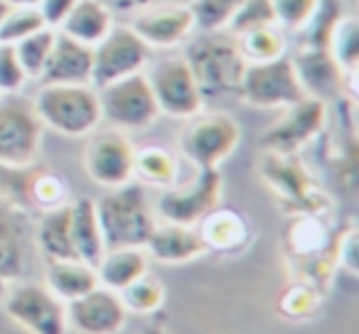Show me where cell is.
Returning a JSON list of instances; mask_svg holds the SVG:
<instances>
[{"instance_id":"cell-1","label":"cell","mask_w":359,"mask_h":334,"mask_svg":"<svg viewBox=\"0 0 359 334\" xmlns=\"http://www.w3.org/2000/svg\"><path fill=\"white\" fill-rule=\"evenodd\" d=\"M182 57L195 74L205 104L239 96L246 60L234 35H229L226 30L200 32L195 40H190Z\"/></svg>"},{"instance_id":"cell-2","label":"cell","mask_w":359,"mask_h":334,"mask_svg":"<svg viewBox=\"0 0 359 334\" xmlns=\"http://www.w3.org/2000/svg\"><path fill=\"white\" fill-rule=\"evenodd\" d=\"M339 239L332 234L320 214H298L285 234V251L295 268V280L305 283L315 293L330 290L334 268L339 265Z\"/></svg>"},{"instance_id":"cell-3","label":"cell","mask_w":359,"mask_h":334,"mask_svg":"<svg viewBox=\"0 0 359 334\" xmlns=\"http://www.w3.org/2000/svg\"><path fill=\"white\" fill-rule=\"evenodd\" d=\"M94 207L106 251L143 249L148 236L158 226L143 185L133 180L111 190L99 202H94Z\"/></svg>"},{"instance_id":"cell-4","label":"cell","mask_w":359,"mask_h":334,"mask_svg":"<svg viewBox=\"0 0 359 334\" xmlns=\"http://www.w3.org/2000/svg\"><path fill=\"white\" fill-rule=\"evenodd\" d=\"M32 109L45 128L69 138L89 135L101 123L99 94L91 84H42Z\"/></svg>"},{"instance_id":"cell-5","label":"cell","mask_w":359,"mask_h":334,"mask_svg":"<svg viewBox=\"0 0 359 334\" xmlns=\"http://www.w3.org/2000/svg\"><path fill=\"white\" fill-rule=\"evenodd\" d=\"M96 94H99L101 120H106L116 130H143L160 118L158 101L145 71L111 81L96 89Z\"/></svg>"},{"instance_id":"cell-6","label":"cell","mask_w":359,"mask_h":334,"mask_svg":"<svg viewBox=\"0 0 359 334\" xmlns=\"http://www.w3.org/2000/svg\"><path fill=\"white\" fill-rule=\"evenodd\" d=\"M305 89L290 57L249 62L239 84V99L256 109H288L305 99Z\"/></svg>"},{"instance_id":"cell-7","label":"cell","mask_w":359,"mask_h":334,"mask_svg":"<svg viewBox=\"0 0 359 334\" xmlns=\"http://www.w3.org/2000/svg\"><path fill=\"white\" fill-rule=\"evenodd\" d=\"M239 138L241 128L229 113H197L180 135V150L197 170H219V162L234 153Z\"/></svg>"},{"instance_id":"cell-8","label":"cell","mask_w":359,"mask_h":334,"mask_svg":"<svg viewBox=\"0 0 359 334\" xmlns=\"http://www.w3.org/2000/svg\"><path fill=\"white\" fill-rule=\"evenodd\" d=\"M261 175H264L269 190L276 195L278 204L288 211L298 214H320L325 209V195L315 187L303 165L295 160V155H278L266 153L261 162Z\"/></svg>"},{"instance_id":"cell-9","label":"cell","mask_w":359,"mask_h":334,"mask_svg":"<svg viewBox=\"0 0 359 334\" xmlns=\"http://www.w3.org/2000/svg\"><path fill=\"white\" fill-rule=\"evenodd\" d=\"M145 76L158 101L160 113H168L172 118H192L202 113L205 101L185 57H165L155 62L145 71Z\"/></svg>"},{"instance_id":"cell-10","label":"cell","mask_w":359,"mask_h":334,"mask_svg":"<svg viewBox=\"0 0 359 334\" xmlns=\"http://www.w3.org/2000/svg\"><path fill=\"white\" fill-rule=\"evenodd\" d=\"M91 50H94V62H91L94 89H101L123 76L138 74L148 67L150 60V47L128 25H114L109 35Z\"/></svg>"},{"instance_id":"cell-11","label":"cell","mask_w":359,"mask_h":334,"mask_svg":"<svg viewBox=\"0 0 359 334\" xmlns=\"http://www.w3.org/2000/svg\"><path fill=\"white\" fill-rule=\"evenodd\" d=\"M42 128L32 101L18 94L0 99V165H30L40 150Z\"/></svg>"},{"instance_id":"cell-12","label":"cell","mask_w":359,"mask_h":334,"mask_svg":"<svg viewBox=\"0 0 359 334\" xmlns=\"http://www.w3.org/2000/svg\"><path fill=\"white\" fill-rule=\"evenodd\" d=\"M325 123H327V104L305 96L303 101L283 109V116L259 138V148H264V153L295 155L315 135L323 133Z\"/></svg>"},{"instance_id":"cell-13","label":"cell","mask_w":359,"mask_h":334,"mask_svg":"<svg viewBox=\"0 0 359 334\" xmlns=\"http://www.w3.org/2000/svg\"><path fill=\"white\" fill-rule=\"evenodd\" d=\"M219 170H197V177L182 190H168L158 197V214L168 224L197 226L212 209L219 207L222 200Z\"/></svg>"},{"instance_id":"cell-14","label":"cell","mask_w":359,"mask_h":334,"mask_svg":"<svg viewBox=\"0 0 359 334\" xmlns=\"http://www.w3.org/2000/svg\"><path fill=\"white\" fill-rule=\"evenodd\" d=\"M6 312L30 334H67V309L60 298L35 283L8 290Z\"/></svg>"},{"instance_id":"cell-15","label":"cell","mask_w":359,"mask_h":334,"mask_svg":"<svg viewBox=\"0 0 359 334\" xmlns=\"http://www.w3.org/2000/svg\"><path fill=\"white\" fill-rule=\"evenodd\" d=\"M135 148L123 135V130H106L89 140L84 153V170L96 185L106 190L126 185L133 180Z\"/></svg>"},{"instance_id":"cell-16","label":"cell","mask_w":359,"mask_h":334,"mask_svg":"<svg viewBox=\"0 0 359 334\" xmlns=\"http://www.w3.org/2000/svg\"><path fill=\"white\" fill-rule=\"evenodd\" d=\"M128 27L153 50V47H163V50H172V47L182 45L190 40L195 32V18H192L190 8L182 3H168L163 6V0L150 8H143L135 15H130Z\"/></svg>"},{"instance_id":"cell-17","label":"cell","mask_w":359,"mask_h":334,"mask_svg":"<svg viewBox=\"0 0 359 334\" xmlns=\"http://www.w3.org/2000/svg\"><path fill=\"white\" fill-rule=\"evenodd\" d=\"M126 312L121 295L99 285L67 305V324L79 334H116L123 327Z\"/></svg>"},{"instance_id":"cell-18","label":"cell","mask_w":359,"mask_h":334,"mask_svg":"<svg viewBox=\"0 0 359 334\" xmlns=\"http://www.w3.org/2000/svg\"><path fill=\"white\" fill-rule=\"evenodd\" d=\"M94 50L57 30L50 60L42 69V84H91Z\"/></svg>"},{"instance_id":"cell-19","label":"cell","mask_w":359,"mask_h":334,"mask_svg":"<svg viewBox=\"0 0 359 334\" xmlns=\"http://www.w3.org/2000/svg\"><path fill=\"white\" fill-rule=\"evenodd\" d=\"M293 67L298 71V79L303 84L305 94L313 96V99L327 101L342 91L344 71L339 69V64L332 60L327 50L303 47L293 60Z\"/></svg>"},{"instance_id":"cell-20","label":"cell","mask_w":359,"mask_h":334,"mask_svg":"<svg viewBox=\"0 0 359 334\" xmlns=\"http://www.w3.org/2000/svg\"><path fill=\"white\" fill-rule=\"evenodd\" d=\"M143 249L150 258L168 265L190 263V260L207 253V246L197 226L168 224V221H165V226H155Z\"/></svg>"},{"instance_id":"cell-21","label":"cell","mask_w":359,"mask_h":334,"mask_svg":"<svg viewBox=\"0 0 359 334\" xmlns=\"http://www.w3.org/2000/svg\"><path fill=\"white\" fill-rule=\"evenodd\" d=\"M197 231L207 251H217V253H239L251 241V226L246 216L234 209H222V207L212 209L200 221Z\"/></svg>"},{"instance_id":"cell-22","label":"cell","mask_w":359,"mask_h":334,"mask_svg":"<svg viewBox=\"0 0 359 334\" xmlns=\"http://www.w3.org/2000/svg\"><path fill=\"white\" fill-rule=\"evenodd\" d=\"M69 236H72V249H74L76 260L96 268V263L104 256V239H101L99 221H96V207L94 200H76L72 204L69 216Z\"/></svg>"},{"instance_id":"cell-23","label":"cell","mask_w":359,"mask_h":334,"mask_svg":"<svg viewBox=\"0 0 359 334\" xmlns=\"http://www.w3.org/2000/svg\"><path fill=\"white\" fill-rule=\"evenodd\" d=\"M114 27V15L101 6L99 0H76L67 20L60 25V32L69 35L81 45H99Z\"/></svg>"},{"instance_id":"cell-24","label":"cell","mask_w":359,"mask_h":334,"mask_svg":"<svg viewBox=\"0 0 359 334\" xmlns=\"http://www.w3.org/2000/svg\"><path fill=\"white\" fill-rule=\"evenodd\" d=\"M94 270L99 285L118 293L135 278L148 273V253H145V249H109L104 251Z\"/></svg>"},{"instance_id":"cell-25","label":"cell","mask_w":359,"mask_h":334,"mask_svg":"<svg viewBox=\"0 0 359 334\" xmlns=\"http://www.w3.org/2000/svg\"><path fill=\"white\" fill-rule=\"evenodd\" d=\"M45 280L47 290L55 298L67 300V302L99 288L96 270L91 265L81 263V260H47Z\"/></svg>"},{"instance_id":"cell-26","label":"cell","mask_w":359,"mask_h":334,"mask_svg":"<svg viewBox=\"0 0 359 334\" xmlns=\"http://www.w3.org/2000/svg\"><path fill=\"white\" fill-rule=\"evenodd\" d=\"M69 216L72 204H62L55 207V209L42 211L40 221H37L35 239L47 260H76L69 236Z\"/></svg>"},{"instance_id":"cell-27","label":"cell","mask_w":359,"mask_h":334,"mask_svg":"<svg viewBox=\"0 0 359 334\" xmlns=\"http://www.w3.org/2000/svg\"><path fill=\"white\" fill-rule=\"evenodd\" d=\"M25 236L18 221V211L0 202V275L18 280L25 270Z\"/></svg>"},{"instance_id":"cell-28","label":"cell","mask_w":359,"mask_h":334,"mask_svg":"<svg viewBox=\"0 0 359 334\" xmlns=\"http://www.w3.org/2000/svg\"><path fill=\"white\" fill-rule=\"evenodd\" d=\"M133 177H138L143 185L168 190L177 180V162L168 150L158 148V145H148V148L135 150Z\"/></svg>"},{"instance_id":"cell-29","label":"cell","mask_w":359,"mask_h":334,"mask_svg":"<svg viewBox=\"0 0 359 334\" xmlns=\"http://www.w3.org/2000/svg\"><path fill=\"white\" fill-rule=\"evenodd\" d=\"M236 42H239V50L244 55L246 64L249 62H269L285 55V35H283V27L278 25L251 30L246 35L236 37Z\"/></svg>"},{"instance_id":"cell-30","label":"cell","mask_w":359,"mask_h":334,"mask_svg":"<svg viewBox=\"0 0 359 334\" xmlns=\"http://www.w3.org/2000/svg\"><path fill=\"white\" fill-rule=\"evenodd\" d=\"M55 37H57V30H52V27H42V30L32 32V35H27L25 40H20V42L13 45L15 47L18 62H20V67H22V71H25L27 79H40L42 69H45L47 60H50Z\"/></svg>"},{"instance_id":"cell-31","label":"cell","mask_w":359,"mask_h":334,"mask_svg":"<svg viewBox=\"0 0 359 334\" xmlns=\"http://www.w3.org/2000/svg\"><path fill=\"white\" fill-rule=\"evenodd\" d=\"M357 32H359L357 20L352 15H342L327 42V52L339 64V69L344 71V76H354V69H357V52H359Z\"/></svg>"},{"instance_id":"cell-32","label":"cell","mask_w":359,"mask_h":334,"mask_svg":"<svg viewBox=\"0 0 359 334\" xmlns=\"http://www.w3.org/2000/svg\"><path fill=\"white\" fill-rule=\"evenodd\" d=\"M244 0H190L192 18H195V30L200 32H222L229 27L231 18L241 8Z\"/></svg>"},{"instance_id":"cell-33","label":"cell","mask_w":359,"mask_h":334,"mask_svg":"<svg viewBox=\"0 0 359 334\" xmlns=\"http://www.w3.org/2000/svg\"><path fill=\"white\" fill-rule=\"evenodd\" d=\"M118 295L126 309H133V312H138V314H148V312H155V309L163 305L165 288L153 275L143 273L130 285H126L123 290H118Z\"/></svg>"},{"instance_id":"cell-34","label":"cell","mask_w":359,"mask_h":334,"mask_svg":"<svg viewBox=\"0 0 359 334\" xmlns=\"http://www.w3.org/2000/svg\"><path fill=\"white\" fill-rule=\"evenodd\" d=\"M320 302H323V295L315 293L310 285L295 280L293 285H288V288L280 293L276 309H278V314H283L285 319H308L320 309Z\"/></svg>"},{"instance_id":"cell-35","label":"cell","mask_w":359,"mask_h":334,"mask_svg":"<svg viewBox=\"0 0 359 334\" xmlns=\"http://www.w3.org/2000/svg\"><path fill=\"white\" fill-rule=\"evenodd\" d=\"M278 25L276 22V11H273V0H244L241 8L236 11V15L231 18L226 32L234 37H241L251 30H259V27Z\"/></svg>"},{"instance_id":"cell-36","label":"cell","mask_w":359,"mask_h":334,"mask_svg":"<svg viewBox=\"0 0 359 334\" xmlns=\"http://www.w3.org/2000/svg\"><path fill=\"white\" fill-rule=\"evenodd\" d=\"M42 27L47 25L37 8H11L6 20L0 22V45H15Z\"/></svg>"},{"instance_id":"cell-37","label":"cell","mask_w":359,"mask_h":334,"mask_svg":"<svg viewBox=\"0 0 359 334\" xmlns=\"http://www.w3.org/2000/svg\"><path fill=\"white\" fill-rule=\"evenodd\" d=\"M30 204L32 209H55V207L67 204V182L60 180L57 175H52L50 170H37L35 180L30 187Z\"/></svg>"},{"instance_id":"cell-38","label":"cell","mask_w":359,"mask_h":334,"mask_svg":"<svg viewBox=\"0 0 359 334\" xmlns=\"http://www.w3.org/2000/svg\"><path fill=\"white\" fill-rule=\"evenodd\" d=\"M318 3L320 0H273L276 22H278V27L300 32L315 15Z\"/></svg>"},{"instance_id":"cell-39","label":"cell","mask_w":359,"mask_h":334,"mask_svg":"<svg viewBox=\"0 0 359 334\" xmlns=\"http://www.w3.org/2000/svg\"><path fill=\"white\" fill-rule=\"evenodd\" d=\"M27 76L18 62L15 47L0 45V94H20Z\"/></svg>"},{"instance_id":"cell-40","label":"cell","mask_w":359,"mask_h":334,"mask_svg":"<svg viewBox=\"0 0 359 334\" xmlns=\"http://www.w3.org/2000/svg\"><path fill=\"white\" fill-rule=\"evenodd\" d=\"M76 0H40L37 3V11H40L42 20L52 30H60V25L67 20V15L72 13Z\"/></svg>"},{"instance_id":"cell-41","label":"cell","mask_w":359,"mask_h":334,"mask_svg":"<svg viewBox=\"0 0 359 334\" xmlns=\"http://www.w3.org/2000/svg\"><path fill=\"white\" fill-rule=\"evenodd\" d=\"M111 15H135L143 8H150L160 0H99Z\"/></svg>"},{"instance_id":"cell-42","label":"cell","mask_w":359,"mask_h":334,"mask_svg":"<svg viewBox=\"0 0 359 334\" xmlns=\"http://www.w3.org/2000/svg\"><path fill=\"white\" fill-rule=\"evenodd\" d=\"M11 8H37L40 0H6Z\"/></svg>"},{"instance_id":"cell-43","label":"cell","mask_w":359,"mask_h":334,"mask_svg":"<svg viewBox=\"0 0 359 334\" xmlns=\"http://www.w3.org/2000/svg\"><path fill=\"white\" fill-rule=\"evenodd\" d=\"M140 334H170L168 329L163 327V324H158V322H153V324H148V327L143 329Z\"/></svg>"},{"instance_id":"cell-44","label":"cell","mask_w":359,"mask_h":334,"mask_svg":"<svg viewBox=\"0 0 359 334\" xmlns=\"http://www.w3.org/2000/svg\"><path fill=\"white\" fill-rule=\"evenodd\" d=\"M8 13H11V6H8L6 0H0V22L6 20V15H8Z\"/></svg>"},{"instance_id":"cell-45","label":"cell","mask_w":359,"mask_h":334,"mask_svg":"<svg viewBox=\"0 0 359 334\" xmlns=\"http://www.w3.org/2000/svg\"><path fill=\"white\" fill-rule=\"evenodd\" d=\"M6 293H8V280L0 275V302H3V298H6Z\"/></svg>"},{"instance_id":"cell-46","label":"cell","mask_w":359,"mask_h":334,"mask_svg":"<svg viewBox=\"0 0 359 334\" xmlns=\"http://www.w3.org/2000/svg\"><path fill=\"white\" fill-rule=\"evenodd\" d=\"M170 3H182V6H187V3H190V0H170Z\"/></svg>"}]
</instances>
